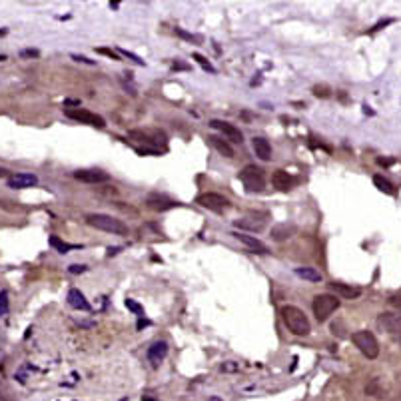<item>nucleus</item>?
<instances>
[{
  "label": "nucleus",
  "instance_id": "obj_1",
  "mask_svg": "<svg viewBox=\"0 0 401 401\" xmlns=\"http://www.w3.org/2000/svg\"><path fill=\"white\" fill-rule=\"evenodd\" d=\"M282 320L286 323V327L294 333V335H308L312 331V325L308 316L296 308V306H284L282 308Z\"/></svg>",
  "mask_w": 401,
  "mask_h": 401
},
{
  "label": "nucleus",
  "instance_id": "obj_2",
  "mask_svg": "<svg viewBox=\"0 0 401 401\" xmlns=\"http://www.w3.org/2000/svg\"><path fill=\"white\" fill-rule=\"evenodd\" d=\"M86 224L96 228V230H102V232H108V234H116V236L128 234V226L122 220L106 216V214H90V216H86Z\"/></svg>",
  "mask_w": 401,
  "mask_h": 401
},
{
  "label": "nucleus",
  "instance_id": "obj_3",
  "mask_svg": "<svg viewBox=\"0 0 401 401\" xmlns=\"http://www.w3.org/2000/svg\"><path fill=\"white\" fill-rule=\"evenodd\" d=\"M351 341L355 343V347L367 357V359H375L379 355V343L375 339V335L367 329H359L355 333H351Z\"/></svg>",
  "mask_w": 401,
  "mask_h": 401
},
{
  "label": "nucleus",
  "instance_id": "obj_4",
  "mask_svg": "<svg viewBox=\"0 0 401 401\" xmlns=\"http://www.w3.org/2000/svg\"><path fill=\"white\" fill-rule=\"evenodd\" d=\"M240 180L247 192H261L265 186V174L261 168L249 164L240 172Z\"/></svg>",
  "mask_w": 401,
  "mask_h": 401
},
{
  "label": "nucleus",
  "instance_id": "obj_5",
  "mask_svg": "<svg viewBox=\"0 0 401 401\" xmlns=\"http://www.w3.org/2000/svg\"><path fill=\"white\" fill-rule=\"evenodd\" d=\"M312 308H314L316 320L321 323V321H325L337 308H339V300H337L335 296H331V294H320V296L314 298Z\"/></svg>",
  "mask_w": 401,
  "mask_h": 401
},
{
  "label": "nucleus",
  "instance_id": "obj_6",
  "mask_svg": "<svg viewBox=\"0 0 401 401\" xmlns=\"http://www.w3.org/2000/svg\"><path fill=\"white\" fill-rule=\"evenodd\" d=\"M377 323L381 329H385L395 341L401 343V316L399 314H393V312H383L379 314L377 318Z\"/></svg>",
  "mask_w": 401,
  "mask_h": 401
},
{
  "label": "nucleus",
  "instance_id": "obj_7",
  "mask_svg": "<svg viewBox=\"0 0 401 401\" xmlns=\"http://www.w3.org/2000/svg\"><path fill=\"white\" fill-rule=\"evenodd\" d=\"M66 116L76 120V122H80V124H88V126H96V128H104L106 126L102 116H98V114H94L90 110H84V108H68Z\"/></svg>",
  "mask_w": 401,
  "mask_h": 401
},
{
  "label": "nucleus",
  "instance_id": "obj_8",
  "mask_svg": "<svg viewBox=\"0 0 401 401\" xmlns=\"http://www.w3.org/2000/svg\"><path fill=\"white\" fill-rule=\"evenodd\" d=\"M196 202H198L202 208H208V210H212V212H224V210L230 208V200L224 198L222 194H214V192H208V194L198 196Z\"/></svg>",
  "mask_w": 401,
  "mask_h": 401
},
{
  "label": "nucleus",
  "instance_id": "obj_9",
  "mask_svg": "<svg viewBox=\"0 0 401 401\" xmlns=\"http://www.w3.org/2000/svg\"><path fill=\"white\" fill-rule=\"evenodd\" d=\"M210 126H212L214 130H218L222 136H226L228 140L236 142V144H241V142H243V136H241L240 128H236V126L230 124V122H224V120H212Z\"/></svg>",
  "mask_w": 401,
  "mask_h": 401
},
{
  "label": "nucleus",
  "instance_id": "obj_10",
  "mask_svg": "<svg viewBox=\"0 0 401 401\" xmlns=\"http://www.w3.org/2000/svg\"><path fill=\"white\" fill-rule=\"evenodd\" d=\"M146 204H148V208L154 210V212H168V210H172V208L178 206L176 200H172V198H168V196H164V194H150V196L146 198Z\"/></svg>",
  "mask_w": 401,
  "mask_h": 401
},
{
  "label": "nucleus",
  "instance_id": "obj_11",
  "mask_svg": "<svg viewBox=\"0 0 401 401\" xmlns=\"http://www.w3.org/2000/svg\"><path fill=\"white\" fill-rule=\"evenodd\" d=\"M74 178L80 180V182H86V184H102V182L110 180V176L106 172L96 170V168H92V170H76Z\"/></svg>",
  "mask_w": 401,
  "mask_h": 401
},
{
  "label": "nucleus",
  "instance_id": "obj_12",
  "mask_svg": "<svg viewBox=\"0 0 401 401\" xmlns=\"http://www.w3.org/2000/svg\"><path fill=\"white\" fill-rule=\"evenodd\" d=\"M265 218H268L265 214H255V216L241 218V220H236V228L247 230V232H259L265 226Z\"/></svg>",
  "mask_w": 401,
  "mask_h": 401
},
{
  "label": "nucleus",
  "instance_id": "obj_13",
  "mask_svg": "<svg viewBox=\"0 0 401 401\" xmlns=\"http://www.w3.org/2000/svg\"><path fill=\"white\" fill-rule=\"evenodd\" d=\"M38 184V178L34 174H14L8 178V188L22 190V188H32Z\"/></svg>",
  "mask_w": 401,
  "mask_h": 401
},
{
  "label": "nucleus",
  "instance_id": "obj_14",
  "mask_svg": "<svg viewBox=\"0 0 401 401\" xmlns=\"http://www.w3.org/2000/svg\"><path fill=\"white\" fill-rule=\"evenodd\" d=\"M272 184H274V188H278L280 192H288V190L294 188L296 180H294L286 170H276L274 176H272Z\"/></svg>",
  "mask_w": 401,
  "mask_h": 401
},
{
  "label": "nucleus",
  "instance_id": "obj_15",
  "mask_svg": "<svg viewBox=\"0 0 401 401\" xmlns=\"http://www.w3.org/2000/svg\"><path fill=\"white\" fill-rule=\"evenodd\" d=\"M168 355V343L166 341H154L150 347H148V359L154 367L160 365V361H164V357Z\"/></svg>",
  "mask_w": 401,
  "mask_h": 401
},
{
  "label": "nucleus",
  "instance_id": "obj_16",
  "mask_svg": "<svg viewBox=\"0 0 401 401\" xmlns=\"http://www.w3.org/2000/svg\"><path fill=\"white\" fill-rule=\"evenodd\" d=\"M251 148H253L255 156H257L259 160H263V162L272 160V146H270V142H268L265 138H261V136L253 138V140H251Z\"/></svg>",
  "mask_w": 401,
  "mask_h": 401
},
{
  "label": "nucleus",
  "instance_id": "obj_17",
  "mask_svg": "<svg viewBox=\"0 0 401 401\" xmlns=\"http://www.w3.org/2000/svg\"><path fill=\"white\" fill-rule=\"evenodd\" d=\"M236 240H240L241 243H245L249 249H253L255 253H268V245L265 243H261V241L257 240V238H253V236H245V234H232Z\"/></svg>",
  "mask_w": 401,
  "mask_h": 401
},
{
  "label": "nucleus",
  "instance_id": "obj_18",
  "mask_svg": "<svg viewBox=\"0 0 401 401\" xmlns=\"http://www.w3.org/2000/svg\"><path fill=\"white\" fill-rule=\"evenodd\" d=\"M158 132H150V130H130L128 132V136L132 138V140H136V142H144L146 146H158L160 142L158 140H154L152 136H156Z\"/></svg>",
  "mask_w": 401,
  "mask_h": 401
},
{
  "label": "nucleus",
  "instance_id": "obj_19",
  "mask_svg": "<svg viewBox=\"0 0 401 401\" xmlns=\"http://www.w3.org/2000/svg\"><path fill=\"white\" fill-rule=\"evenodd\" d=\"M329 286H331L333 292H337L341 298H347V300H355V298L361 296V290H359V288H351V286H347V284L333 282V284H329Z\"/></svg>",
  "mask_w": 401,
  "mask_h": 401
},
{
  "label": "nucleus",
  "instance_id": "obj_20",
  "mask_svg": "<svg viewBox=\"0 0 401 401\" xmlns=\"http://www.w3.org/2000/svg\"><path fill=\"white\" fill-rule=\"evenodd\" d=\"M68 304H70L74 310H82V312H88V310H90V304L86 302L84 294H82L80 290H76V288H72V290L68 292Z\"/></svg>",
  "mask_w": 401,
  "mask_h": 401
},
{
  "label": "nucleus",
  "instance_id": "obj_21",
  "mask_svg": "<svg viewBox=\"0 0 401 401\" xmlns=\"http://www.w3.org/2000/svg\"><path fill=\"white\" fill-rule=\"evenodd\" d=\"M210 140V144L222 154V156H226V158H234V148L226 142V140H222V138H218V136H210L208 138Z\"/></svg>",
  "mask_w": 401,
  "mask_h": 401
},
{
  "label": "nucleus",
  "instance_id": "obj_22",
  "mask_svg": "<svg viewBox=\"0 0 401 401\" xmlns=\"http://www.w3.org/2000/svg\"><path fill=\"white\" fill-rule=\"evenodd\" d=\"M296 276H300V278H304V280H308L312 284H318V282L323 280V276L316 268H296Z\"/></svg>",
  "mask_w": 401,
  "mask_h": 401
},
{
  "label": "nucleus",
  "instance_id": "obj_23",
  "mask_svg": "<svg viewBox=\"0 0 401 401\" xmlns=\"http://www.w3.org/2000/svg\"><path fill=\"white\" fill-rule=\"evenodd\" d=\"M373 184H375V188L379 190V192H383V194H389V196H393L395 194V186L387 180V178H383L381 174H377V176H373Z\"/></svg>",
  "mask_w": 401,
  "mask_h": 401
},
{
  "label": "nucleus",
  "instance_id": "obj_24",
  "mask_svg": "<svg viewBox=\"0 0 401 401\" xmlns=\"http://www.w3.org/2000/svg\"><path fill=\"white\" fill-rule=\"evenodd\" d=\"M294 232L292 226H286V224H280L276 228H272V240L274 241H284L290 238V234Z\"/></svg>",
  "mask_w": 401,
  "mask_h": 401
},
{
  "label": "nucleus",
  "instance_id": "obj_25",
  "mask_svg": "<svg viewBox=\"0 0 401 401\" xmlns=\"http://www.w3.org/2000/svg\"><path fill=\"white\" fill-rule=\"evenodd\" d=\"M50 245L52 247H56L60 253H68L70 249H76V247H80V245H74V243H66V241H62L58 236H50Z\"/></svg>",
  "mask_w": 401,
  "mask_h": 401
},
{
  "label": "nucleus",
  "instance_id": "obj_26",
  "mask_svg": "<svg viewBox=\"0 0 401 401\" xmlns=\"http://www.w3.org/2000/svg\"><path fill=\"white\" fill-rule=\"evenodd\" d=\"M365 395H371V397H379L381 395V381L375 377L371 379L367 385H365Z\"/></svg>",
  "mask_w": 401,
  "mask_h": 401
},
{
  "label": "nucleus",
  "instance_id": "obj_27",
  "mask_svg": "<svg viewBox=\"0 0 401 401\" xmlns=\"http://www.w3.org/2000/svg\"><path fill=\"white\" fill-rule=\"evenodd\" d=\"M194 60H196L204 70H208V72H216V68H214V66H212V64H210L202 54H194Z\"/></svg>",
  "mask_w": 401,
  "mask_h": 401
},
{
  "label": "nucleus",
  "instance_id": "obj_28",
  "mask_svg": "<svg viewBox=\"0 0 401 401\" xmlns=\"http://www.w3.org/2000/svg\"><path fill=\"white\" fill-rule=\"evenodd\" d=\"M220 369H222L224 373H236V371L240 369V365H238L236 361H226V363L220 365Z\"/></svg>",
  "mask_w": 401,
  "mask_h": 401
},
{
  "label": "nucleus",
  "instance_id": "obj_29",
  "mask_svg": "<svg viewBox=\"0 0 401 401\" xmlns=\"http://www.w3.org/2000/svg\"><path fill=\"white\" fill-rule=\"evenodd\" d=\"M6 314H8V294L0 292V316H6Z\"/></svg>",
  "mask_w": 401,
  "mask_h": 401
},
{
  "label": "nucleus",
  "instance_id": "obj_30",
  "mask_svg": "<svg viewBox=\"0 0 401 401\" xmlns=\"http://www.w3.org/2000/svg\"><path fill=\"white\" fill-rule=\"evenodd\" d=\"M329 86H325V84H321V86H314V94L318 96V98H327L329 96Z\"/></svg>",
  "mask_w": 401,
  "mask_h": 401
},
{
  "label": "nucleus",
  "instance_id": "obj_31",
  "mask_svg": "<svg viewBox=\"0 0 401 401\" xmlns=\"http://www.w3.org/2000/svg\"><path fill=\"white\" fill-rule=\"evenodd\" d=\"M176 34L182 36V38H186V40H190V42H200V36H194V34H190V32H186L182 28H176Z\"/></svg>",
  "mask_w": 401,
  "mask_h": 401
},
{
  "label": "nucleus",
  "instance_id": "obj_32",
  "mask_svg": "<svg viewBox=\"0 0 401 401\" xmlns=\"http://www.w3.org/2000/svg\"><path fill=\"white\" fill-rule=\"evenodd\" d=\"M120 54L122 56H126V58H130V60H134L136 64H140V66H144V60L140 58V56H136V54H132V52H128V50H120Z\"/></svg>",
  "mask_w": 401,
  "mask_h": 401
},
{
  "label": "nucleus",
  "instance_id": "obj_33",
  "mask_svg": "<svg viewBox=\"0 0 401 401\" xmlns=\"http://www.w3.org/2000/svg\"><path fill=\"white\" fill-rule=\"evenodd\" d=\"M72 60L76 62H82V64H88V66H96V60H90L86 56H80V54H72Z\"/></svg>",
  "mask_w": 401,
  "mask_h": 401
},
{
  "label": "nucleus",
  "instance_id": "obj_34",
  "mask_svg": "<svg viewBox=\"0 0 401 401\" xmlns=\"http://www.w3.org/2000/svg\"><path fill=\"white\" fill-rule=\"evenodd\" d=\"M389 306H393L401 316V296H391V298H389Z\"/></svg>",
  "mask_w": 401,
  "mask_h": 401
},
{
  "label": "nucleus",
  "instance_id": "obj_35",
  "mask_svg": "<svg viewBox=\"0 0 401 401\" xmlns=\"http://www.w3.org/2000/svg\"><path fill=\"white\" fill-rule=\"evenodd\" d=\"M126 308L128 310H132V312H136V314H142V308L134 302V300H126Z\"/></svg>",
  "mask_w": 401,
  "mask_h": 401
},
{
  "label": "nucleus",
  "instance_id": "obj_36",
  "mask_svg": "<svg viewBox=\"0 0 401 401\" xmlns=\"http://www.w3.org/2000/svg\"><path fill=\"white\" fill-rule=\"evenodd\" d=\"M68 272H70V274H84V272H86V265H78V263H74V265H70V268H68Z\"/></svg>",
  "mask_w": 401,
  "mask_h": 401
},
{
  "label": "nucleus",
  "instance_id": "obj_37",
  "mask_svg": "<svg viewBox=\"0 0 401 401\" xmlns=\"http://www.w3.org/2000/svg\"><path fill=\"white\" fill-rule=\"evenodd\" d=\"M98 52H100V54H106V56H110L112 60H120V58H118V54H116V52H112V50H108V48H98Z\"/></svg>",
  "mask_w": 401,
  "mask_h": 401
},
{
  "label": "nucleus",
  "instance_id": "obj_38",
  "mask_svg": "<svg viewBox=\"0 0 401 401\" xmlns=\"http://www.w3.org/2000/svg\"><path fill=\"white\" fill-rule=\"evenodd\" d=\"M393 20H383V22H379V24H375L373 28H371V32H377V30H381L383 26H387V24H391Z\"/></svg>",
  "mask_w": 401,
  "mask_h": 401
},
{
  "label": "nucleus",
  "instance_id": "obj_39",
  "mask_svg": "<svg viewBox=\"0 0 401 401\" xmlns=\"http://www.w3.org/2000/svg\"><path fill=\"white\" fill-rule=\"evenodd\" d=\"M38 50H22V56H38Z\"/></svg>",
  "mask_w": 401,
  "mask_h": 401
},
{
  "label": "nucleus",
  "instance_id": "obj_40",
  "mask_svg": "<svg viewBox=\"0 0 401 401\" xmlns=\"http://www.w3.org/2000/svg\"><path fill=\"white\" fill-rule=\"evenodd\" d=\"M78 100H64V106H78Z\"/></svg>",
  "mask_w": 401,
  "mask_h": 401
},
{
  "label": "nucleus",
  "instance_id": "obj_41",
  "mask_svg": "<svg viewBox=\"0 0 401 401\" xmlns=\"http://www.w3.org/2000/svg\"><path fill=\"white\" fill-rule=\"evenodd\" d=\"M377 164H379V166H389V164H393V160H383V158H377Z\"/></svg>",
  "mask_w": 401,
  "mask_h": 401
},
{
  "label": "nucleus",
  "instance_id": "obj_42",
  "mask_svg": "<svg viewBox=\"0 0 401 401\" xmlns=\"http://www.w3.org/2000/svg\"><path fill=\"white\" fill-rule=\"evenodd\" d=\"M0 178H10V176H8V170H4V168H0Z\"/></svg>",
  "mask_w": 401,
  "mask_h": 401
},
{
  "label": "nucleus",
  "instance_id": "obj_43",
  "mask_svg": "<svg viewBox=\"0 0 401 401\" xmlns=\"http://www.w3.org/2000/svg\"><path fill=\"white\" fill-rule=\"evenodd\" d=\"M174 68H180V70H186L188 66H186V64H174Z\"/></svg>",
  "mask_w": 401,
  "mask_h": 401
},
{
  "label": "nucleus",
  "instance_id": "obj_44",
  "mask_svg": "<svg viewBox=\"0 0 401 401\" xmlns=\"http://www.w3.org/2000/svg\"><path fill=\"white\" fill-rule=\"evenodd\" d=\"M208 401H222V397H216V395H214V397H210Z\"/></svg>",
  "mask_w": 401,
  "mask_h": 401
},
{
  "label": "nucleus",
  "instance_id": "obj_45",
  "mask_svg": "<svg viewBox=\"0 0 401 401\" xmlns=\"http://www.w3.org/2000/svg\"><path fill=\"white\" fill-rule=\"evenodd\" d=\"M0 60H6V56H2V54H0Z\"/></svg>",
  "mask_w": 401,
  "mask_h": 401
},
{
  "label": "nucleus",
  "instance_id": "obj_46",
  "mask_svg": "<svg viewBox=\"0 0 401 401\" xmlns=\"http://www.w3.org/2000/svg\"><path fill=\"white\" fill-rule=\"evenodd\" d=\"M142 401H152V399H148V397H144V399H142Z\"/></svg>",
  "mask_w": 401,
  "mask_h": 401
}]
</instances>
